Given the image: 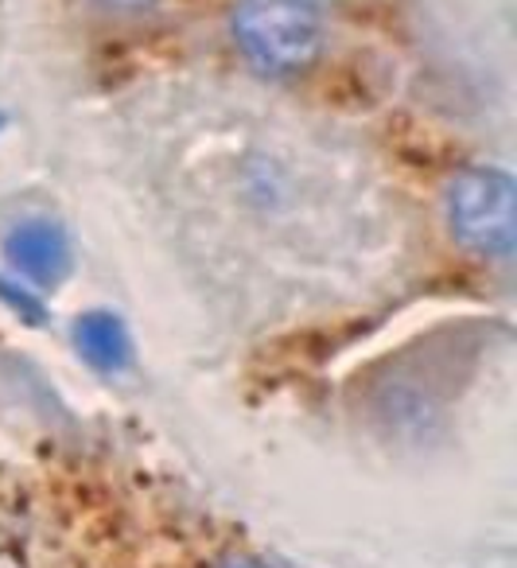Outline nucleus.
<instances>
[{"label":"nucleus","mask_w":517,"mask_h":568,"mask_svg":"<svg viewBox=\"0 0 517 568\" xmlns=\"http://www.w3.org/2000/svg\"><path fill=\"white\" fill-rule=\"evenodd\" d=\"M234 40L261 74H300L323 48V24L307 0H242L234 12Z\"/></svg>","instance_id":"f257e3e1"},{"label":"nucleus","mask_w":517,"mask_h":568,"mask_svg":"<svg viewBox=\"0 0 517 568\" xmlns=\"http://www.w3.org/2000/svg\"><path fill=\"white\" fill-rule=\"evenodd\" d=\"M447 222L467 250L486 257L514 253V180L498 168H467L447 187Z\"/></svg>","instance_id":"f03ea898"},{"label":"nucleus","mask_w":517,"mask_h":568,"mask_svg":"<svg viewBox=\"0 0 517 568\" xmlns=\"http://www.w3.org/2000/svg\"><path fill=\"white\" fill-rule=\"evenodd\" d=\"M4 253L36 284H59L71 268V242L63 226H55L51 219L20 222L4 242Z\"/></svg>","instance_id":"7ed1b4c3"},{"label":"nucleus","mask_w":517,"mask_h":568,"mask_svg":"<svg viewBox=\"0 0 517 568\" xmlns=\"http://www.w3.org/2000/svg\"><path fill=\"white\" fill-rule=\"evenodd\" d=\"M74 343L82 358L98 371H121L129 363V332L113 312H87L74 324Z\"/></svg>","instance_id":"20e7f679"},{"label":"nucleus","mask_w":517,"mask_h":568,"mask_svg":"<svg viewBox=\"0 0 517 568\" xmlns=\"http://www.w3.org/2000/svg\"><path fill=\"white\" fill-rule=\"evenodd\" d=\"M0 296L12 304V308H20L24 316H32V320H40V304L32 301V296L24 293V288H17V284H9V281H0Z\"/></svg>","instance_id":"39448f33"},{"label":"nucleus","mask_w":517,"mask_h":568,"mask_svg":"<svg viewBox=\"0 0 517 568\" xmlns=\"http://www.w3.org/2000/svg\"><path fill=\"white\" fill-rule=\"evenodd\" d=\"M105 9H149L152 0H98Z\"/></svg>","instance_id":"423d86ee"},{"label":"nucleus","mask_w":517,"mask_h":568,"mask_svg":"<svg viewBox=\"0 0 517 568\" xmlns=\"http://www.w3.org/2000/svg\"><path fill=\"white\" fill-rule=\"evenodd\" d=\"M226 568H268V565H261V560H230Z\"/></svg>","instance_id":"0eeeda50"},{"label":"nucleus","mask_w":517,"mask_h":568,"mask_svg":"<svg viewBox=\"0 0 517 568\" xmlns=\"http://www.w3.org/2000/svg\"><path fill=\"white\" fill-rule=\"evenodd\" d=\"M0 125H4V118H0Z\"/></svg>","instance_id":"6e6552de"},{"label":"nucleus","mask_w":517,"mask_h":568,"mask_svg":"<svg viewBox=\"0 0 517 568\" xmlns=\"http://www.w3.org/2000/svg\"><path fill=\"white\" fill-rule=\"evenodd\" d=\"M307 4H315V0H307Z\"/></svg>","instance_id":"1a4fd4ad"}]
</instances>
